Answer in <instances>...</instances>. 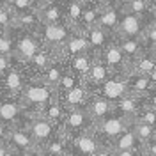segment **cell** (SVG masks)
Instances as JSON below:
<instances>
[{"instance_id":"1","label":"cell","mask_w":156,"mask_h":156,"mask_svg":"<svg viewBox=\"0 0 156 156\" xmlns=\"http://www.w3.org/2000/svg\"><path fill=\"white\" fill-rule=\"evenodd\" d=\"M18 99L27 117L39 115L46 105L57 99V90L46 83H43L39 78H30L25 89L21 90V94L18 96Z\"/></svg>"},{"instance_id":"2","label":"cell","mask_w":156,"mask_h":156,"mask_svg":"<svg viewBox=\"0 0 156 156\" xmlns=\"http://www.w3.org/2000/svg\"><path fill=\"white\" fill-rule=\"evenodd\" d=\"M44 44L41 43L37 32L12 29V58L20 64H27Z\"/></svg>"},{"instance_id":"3","label":"cell","mask_w":156,"mask_h":156,"mask_svg":"<svg viewBox=\"0 0 156 156\" xmlns=\"http://www.w3.org/2000/svg\"><path fill=\"white\" fill-rule=\"evenodd\" d=\"M29 80H30V76L27 75L23 64H20V62L14 60L12 68L0 78V96L18 98L21 94V90L25 89Z\"/></svg>"},{"instance_id":"4","label":"cell","mask_w":156,"mask_h":156,"mask_svg":"<svg viewBox=\"0 0 156 156\" xmlns=\"http://www.w3.org/2000/svg\"><path fill=\"white\" fill-rule=\"evenodd\" d=\"M129 126H131L129 119H126V117H122V115H117V114H112L107 119H103L101 122H98L96 126H94V129H96L101 144H108L110 146L117 136L122 135Z\"/></svg>"},{"instance_id":"5","label":"cell","mask_w":156,"mask_h":156,"mask_svg":"<svg viewBox=\"0 0 156 156\" xmlns=\"http://www.w3.org/2000/svg\"><path fill=\"white\" fill-rule=\"evenodd\" d=\"M71 27L68 23H39L37 27V36L41 39V43L44 46H50V48L57 50L66 43V39L69 37L71 34Z\"/></svg>"},{"instance_id":"6","label":"cell","mask_w":156,"mask_h":156,"mask_svg":"<svg viewBox=\"0 0 156 156\" xmlns=\"http://www.w3.org/2000/svg\"><path fill=\"white\" fill-rule=\"evenodd\" d=\"M25 128H27V131L30 133V136L34 138L36 146H39V147H43L46 142H50L60 131V128H57L53 122H50L48 119L43 117V115L27 117Z\"/></svg>"},{"instance_id":"7","label":"cell","mask_w":156,"mask_h":156,"mask_svg":"<svg viewBox=\"0 0 156 156\" xmlns=\"http://www.w3.org/2000/svg\"><path fill=\"white\" fill-rule=\"evenodd\" d=\"M90 128H94V122H92V119L89 117L85 108H73V110H68L66 121H64V124H62V131L66 133L68 138L78 135V133H82V131H87Z\"/></svg>"},{"instance_id":"8","label":"cell","mask_w":156,"mask_h":156,"mask_svg":"<svg viewBox=\"0 0 156 156\" xmlns=\"http://www.w3.org/2000/svg\"><path fill=\"white\" fill-rule=\"evenodd\" d=\"M0 121L7 122V124H12V126L25 124L27 114H25V110H23L18 98L0 96Z\"/></svg>"},{"instance_id":"9","label":"cell","mask_w":156,"mask_h":156,"mask_svg":"<svg viewBox=\"0 0 156 156\" xmlns=\"http://www.w3.org/2000/svg\"><path fill=\"white\" fill-rule=\"evenodd\" d=\"M90 51V46H89V41L85 37V32L83 30H71L69 37L66 39V43L58 48V57L64 58V60H71L76 55H82V53H87Z\"/></svg>"},{"instance_id":"10","label":"cell","mask_w":156,"mask_h":156,"mask_svg":"<svg viewBox=\"0 0 156 156\" xmlns=\"http://www.w3.org/2000/svg\"><path fill=\"white\" fill-rule=\"evenodd\" d=\"M98 94L107 98L108 101L115 103L128 94V75L126 73H112L110 78L96 90Z\"/></svg>"},{"instance_id":"11","label":"cell","mask_w":156,"mask_h":156,"mask_svg":"<svg viewBox=\"0 0 156 156\" xmlns=\"http://www.w3.org/2000/svg\"><path fill=\"white\" fill-rule=\"evenodd\" d=\"M149 21L151 20H144L121 9V21H119V27H117L114 37H140L144 27Z\"/></svg>"},{"instance_id":"12","label":"cell","mask_w":156,"mask_h":156,"mask_svg":"<svg viewBox=\"0 0 156 156\" xmlns=\"http://www.w3.org/2000/svg\"><path fill=\"white\" fill-rule=\"evenodd\" d=\"M83 108L87 110V114L92 119L94 126H96L98 122H101L103 119H107L108 115L114 114V103L108 101L107 98H103L101 94H98V92L90 94V98L87 99V103H85Z\"/></svg>"},{"instance_id":"13","label":"cell","mask_w":156,"mask_h":156,"mask_svg":"<svg viewBox=\"0 0 156 156\" xmlns=\"http://www.w3.org/2000/svg\"><path fill=\"white\" fill-rule=\"evenodd\" d=\"M57 57H58L57 50L50 48V46H43L27 64H23V68H25V71L30 78H37Z\"/></svg>"},{"instance_id":"14","label":"cell","mask_w":156,"mask_h":156,"mask_svg":"<svg viewBox=\"0 0 156 156\" xmlns=\"http://www.w3.org/2000/svg\"><path fill=\"white\" fill-rule=\"evenodd\" d=\"M99 58L107 64V68L112 73H126L128 75V60L124 57V53L121 51V48H119L115 37L112 39L110 44L99 53Z\"/></svg>"},{"instance_id":"15","label":"cell","mask_w":156,"mask_h":156,"mask_svg":"<svg viewBox=\"0 0 156 156\" xmlns=\"http://www.w3.org/2000/svg\"><path fill=\"white\" fill-rule=\"evenodd\" d=\"M69 144L75 147L80 154L94 156L96 151L101 147V140H99V136H98L96 129L90 128L87 131H82V133H78V135L71 136V138H69Z\"/></svg>"},{"instance_id":"16","label":"cell","mask_w":156,"mask_h":156,"mask_svg":"<svg viewBox=\"0 0 156 156\" xmlns=\"http://www.w3.org/2000/svg\"><path fill=\"white\" fill-rule=\"evenodd\" d=\"M90 90L85 87V83H80L78 87L64 90V92H57V101L66 108V110H73V108H83L87 99L90 98Z\"/></svg>"},{"instance_id":"17","label":"cell","mask_w":156,"mask_h":156,"mask_svg":"<svg viewBox=\"0 0 156 156\" xmlns=\"http://www.w3.org/2000/svg\"><path fill=\"white\" fill-rule=\"evenodd\" d=\"M110 75H112V71L107 68V64H105V62L99 58V55H98V57L94 58L90 69H89V73L83 76V83H85V87H87L90 92H96L98 89L110 78Z\"/></svg>"},{"instance_id":"18","label":"cell","mask_w":156,"mask_h":156,"mask_svg":"<svg viewBox=\"0 0 156 156\" xmlns=\"http://www.w3.org/2000/svg\"><path fill=\"white\" fill-rule=\"evenodd\" d=\"M7 144H9L12 149H14V153L18 156H23L27 154L29 151H32L36 146V142H34V138L30 136V133L27 131V128L25 124H20V126H14L12 128V131H11V136L9 140H7Z\"/></svg>"},{"instance_id":"19","label":"cell","mask_w":156,"mask_h":156,"mask_svg":"<svg viewBox=\"0 0 156 156\" xmlns=\"http://www.w3.org/2000/svg\"><path fill=\"white\" fill-rule=\"evenodd\" d=\"M66 71H68V60L57 57L37 78L43 82V83H46V85H50V87L57 89V85L60 83L62 76L66 75Z\"/></svg>"},{"instance_id":"20","label":"cell","mask_w":156,"mask_h":156,"mask_svg":"<svg viewBox=\"0 0 156 156\" xmlns=\"http://www.w3.org/2000/svg\"><path fill=\"white\" fill-rule=\"evenodd\" d=\"M142 105H144L142 98L133 96V94H126L124 98H121L119 101L114 103V114L122 115V117H126V119H129V121H133L136 117V114L140 112Z\"/></svg>"},{"instance_id":"21","label":"cell","mask_w":156,"mask_h":156,"mask_svg":"<svg viewBox=\"0 0 156 156\" xmlns=\"http://www.w3.org/2000/svg\"><path fill=\"white\" fill-rule=\"evenodd\" d=\"M83 32H85V37H87V41H89L90 51H94L98 55L107 48L108 44H110V41L114 39V34H110V32H107L105 29H101L99 25H94V27L83 30Z\"/></svg>"},{"instance_id":"22","label":"cell","mask_w":156,"mask_h":156,"mask_svg":"<svg viewBox=\"0 0 156 156\" xmlns=\"http://www.w3.org/2000/svg\"><path fill=\"white\" fill-rule=\"evenodd\" d=\"M115 41L119 44V48H121V51L126 57L128 68L146 51V46H144V43H142L140 37H115Z\"/></svg>"},{"instance_id":"23","label":"cell","mask_w":156,"mask_h":156,"mask_svg":"<svg viewBox=\"0 0 156 156\" xmlns=\"http://www.w3.org/2000/svg\"><path fill=\"white\" fill-rule=\"evenodd\" d=\"M121 21V5H110V7H103L99 11V18H98V25L107 32L115 36V30Z\"/></svg>"},{"instance_id":"24","label":"cell","mask_w":156,"mask_h":156,"mask_svg":"<svg viewBox=\"0 0 156 156\" xmlns=\"http://www.w3.org/2000/svg\"><path fill=\"white\" fill-rule=\"evenodd\" d=\"M154 69H156L154 53H153L151 50H146V51L128 68V76H133V75H144V76H147V75L153 73Z\"/></svg>"},{"instance_id":"25","label":"cell","mask_w":156,"mask_h":156,"mask_svg":"<svg viewBox=\"0 0 156 156\" xmlns=\"http://www.w3.org/2000/svg\"><path fill=\"white\" fill-rule=\"evenodd\" d=\"M37 14L41 23H66L62 2H58V4H39Z\"/></svg>"},{"instance_id":"26","label":"cell","mask_w":156,"mask_h":156,"mask_svg":"<svg viewBox=\"0 0 156 156\" xmlns=\"http://www.w3.org/2000/svg\"><path fill=\"white\" fill-rule=\"evenodd\" d=\"M96 57H98V53H94V51H87V53L76 55L71 60H68V69L83 80V76L89 73V69H90V66H92V62H94Z\"/></svg>"},{"instance_id":"27","label":"cell","mask_w":156,"mask_h":156,"mask_svg":"<svg viewBox=\"0 0 156 156\" xmlns=\"http://www.w3.org/2000/svg\"><path fill=\"white\" fill-rule=\"evenodd\" d=\"M121 9L131 12L135 16H140L144 20H151V9H153V0H121L119 2Z\"/></svg>"},{"instance_id":"28","label":"cell","mask_w":156,"mask_h":156,"mask_svg":"<svg viewBox=\"0 0 156 156\" xmlns=\"http://www.w3.org/2000/svg\"><path fill=\"white\" fill-rule=\"evenodd\" d=\"M62 7H64V18L66 23L73 30H82V12L83 5H80L73 0H62Z\"/></svg>"},{"instance_id":"29","label":"cell","mask_w":156,"mask_h":156,"mask_svg":"<svg viewBox=\"0 0 156 156\" xmlns=\"http://www.w3.org/2000/svg\"><path fill=\"white\" fill-rule=\"evenodd\" d=\"M68 149H69V138L66 136V133L62 129L50 142H46L43 146V151H44L46 156H66Z\"/></svg>"},{"instance_id":"30","label":"cell","mask_w":156,"mask_h":156,"mask_svg":"<svg viewBox=\"0 0 156 156\" xmlns=\"http://www.w3.org/2000/svg\"><path fill=\"white\" fill-rule=\"evenodd\" d=\"M151 90H153V85H151L149 76H144V75L128 76V94L144 98V96H147Z\"/></svg>"},{"instance_id":"31","label":"cell","mask_w":156,"mask_h":156,"mask_svg":"<svg viewBox=\"0 0 156 156\" xmlns=\"http://www.w3.org/2000/svg\"><path fill=\"white\" fill-rule=\"evenodd\" d=\"M66 114H68V110L55 99V101H51L50 105H46V107L43 108V112H41L39 115L46 117L50 122H53L57 128L62 129V124H64V121H66Z\"/></svg>"},{"instance_id":"32","label":"cell","mask_w":156,"mask_h":156,"mask_svg":"<svg viewBox=\"0 0 156 156\" xmlns=\"http://www.w3.org/2000/svg\"><path fill=\"white\" fill-rule=\"evenodd\" d=\"M140 142H138V138H136L135 131L131 129V126L128 128L126 131L122 133V135H119L110 144V147L114 149V151H129V149H140Z\"/></svg>"},{"instance_id":"33","label":"cell","mask_w":156,"mask_h":156,"mask_svg":"<svg viewBox=\"0 0 156 156\" xmlns=\"http://www.w3.org/2000/svg\"><path fill=\"white\" fill-rule=\"evenodd\" d=\"M41 23L39 20L37 11H32V12H23V14H18L16 16V21H14V27L20 30H30V32H36Z\"/></svg>"},{"instance_id":"34","label":"cell","mask_w":156,"mask_h":156,"mask_svg":"<svg viewBox=\"0 0 156 156\" xmlns=\"http://www.w3.org/2000/svg\"><path fill=\"white\" fill-rule=\"evenodd\" d=\"M131 129L135 131L140 144H146L156 136V128L151 124H146V122H140V121H131Z\"/></svg>"},{"instance_id":"35","label":"cell","mask_w":156,"mask_h":156,"mask_svg":"<svg viewBox=\"0 0 156 156\" xmlns=\"http://www.w3.org/2000/svg\"><path fill=\"white\" fill-rule=\"evenodd\" d=\"M99 7L96 4H89L83 7V12H82V30H87L90 27L98 25V18H99Z\"/></svg>"},{"instance_id":"36","label":"cell","mask_w":156,"mask_h":156,"mask_svg":"<svg viewBox=\"0 0 156 156\" xmlns=\"http://www.w3.org/2000/svg\"><path fill=\"white\" fill-rule=\"evenodd\" d=\"M9 5L12 12L18 16V14H23V12H32V11H37L39 2L37 0H9Z\"/></svg>"},{"instance_id":"37","label":"cell","mask_w":156,"mask_h":156,"mask_svg":"<svg viewBox=\"0 0 156 156\" xmlns=\"http://www.w3.org/2000/svg\"><path fill=\"white\" fill-rule=\"evenodd\" d=\"M16 14L12 12L7 4H0V30H11L14 29Z\"/></svg>"},{"instance_id":"38","label":"cell","mask_w":156,"mask_h":156,"mask_svg":"<svg viewBox=\"0 0 156 156\" xmlns=\"http://www.w3.org/2000/svg\"><path fill=\"white\" fill-rule=\"evenodd\" d=\"M140 39H142V43H144V46L146 50H153L156 46V21H149L144 30H142V34H140Z\"/></svg>"},{"instance_id":"39","label":"cell","mask_w":156,"mask_h":156,"mask_svg":"<svg viewBox=\"0 0 156 156\" xmlns=\"http://www.w3.org/2000/svg\"><path fill=\"white\" fill-rule=\"evenodd\" d=\"M80 83H83V80L80 76H76L75 73H71V71H66V75L62 76V80H60V83L57 85V92H64V90H69V89H75V87H78Z\"/></svg>"},{"instance_id":"40","label":"cell","mask_w":156,"mask_h":156,"mask_svg":"<svg viewBox=\"0 0 156 156\" xmlns=\"http://www.w3.org/2000/svg\"><path fill=\"white\" fill-rule=\"evenodd\" d=\"M0 55L12 57V29L0 30Z\"/></svg>"},{"instance_id":"41","label":"cell","mask_w":156,"mask_h":156,"mask_svg":"<svg viewBox=\"0 0 156 156\" xmlns=\"http://www.w3.org/2000/svg\"><path fill=\"white\" fill-rule=\"evenodd\" d=\"M133 121H140V122H146V124H151V126L156 128V110H153L151 107L142 105L140 112L136 114V117Z\"/></svg>"},{"instance_id":"42","label":"cell","mask_w":156,"mask_h":156,"mask_svg":"<svg viewBox=\"0 0 156 156\" xmlns=\"http://www.w3.org/2000/svg\"><path fill=\"white\" fill-rule=\"evenodd\" d=\"M14 64V58L9 57V55H0V78L4 76Z\"/></svg>"},{"instance_id":"43","label":"cell","mask_w":156,"mask_h":156,"mask_svg":"<svg viewBox=\"0 0 156 156\" xmlns=\"http://www.w3.org/2000/svg\"><path fill=\"white\" fill-rule=\"evenodd\" d=\"M140 151H142V156H156V136L146 144H142Z\"/></svg>"},{"instance_id":"44","label":"cell","mask_w":156,"mask_h":156,"mask_svg":"<svg viewBox=\"0 0 156 156\" xmlns=\"http://www.w3.org/2000/svg\"><path fill=\"white\" fill-rule=\"evenodd\" d=\"M12 124H7V122H2L0 121V142H7L11 136V131H12Z\"/></svg>"},{"instance_id":"45","label":"cell","mask_w":156,"mask_h":156,"mask_svg":"<svg viewBox=\"0 0 156 156\" xmlns=\"http://www.w3.org/2000/svg\"><path fill=\"white\" fill-rule=\"evenodd\" d=\"M142 101H144V105H146V107H151L153 110H156V89H153L147 96L142 98Z\"/></svg>"},{"instance_id":"46","label":"cell","mask_w":156,"mask_h":156,"mask_svg":"<svg viewBox=\"0 0 156 156\" xmlns=\"http://www.w3.org/2000/svg\"><path fill=\"white\" fill-rule=\"evenodd\" d=\"M0 156H18L7 142H0Z\"/></svg>"},{"instance_id":"47","label":"cell","mask_w":156,"mask_h":156,"mask_svg":"<svg viewBox=\"0 0 156 156\" xmlns=\"http://www.w3.org/2000/svg\"><path fill=\"white\" fill-rule=\"evenodd\" d=\"M94 156H114V149L108 146V144H101V147L96 151Z\"/></svg>"},{"instance_id":"48","label":"cell","mask_w":156,"mask_h":156,"mask_svg":"<svg viewBox=\"0 0 156 156\" xmlns=\"http://www.w3.org/2000/svg\"><path fill=\"white\" fill-rule=\"evenodd\" d=\"M121 0H92V4H96L99 9H103V7H110V5H117Z\"/></svg>"},{"instance_id":"49","label":"cell","mask_w":156,"mask_h":156,"mask_svg":"<svg viewBox=\"0 0 156 156\" xmlns=\"http://www.w3.org/2000/svg\"><path fill=\"white\" fill-rule=\"evenodd\" d=\"M114 156H142L140 149H129V151H114Z\"/></svg>"},{"instance_id":"50","label":"cell","mask_w":156,"mask_h":156,"mask_svg":"<svg viewBox=\"0 0 156 156\" xmlns=\"http://www.w3.org/2000/svg\"><path fill=\"white\" fill-rule=\"evenodd\" d=\"M23 156H46L44 154V151H43V147H34V149H32V151H29V153H27V154H23Z\"/></svg>"},{"instance_id":"51","label":"cell","mask_w":156,"mask_h":156,"mask_svg":"<svg viewBox=\"0 0 156 156\" xmlns=\"http://www.w3.org/2000/svg\"><path fill=\"white\" fill-rule=\"evenodd\" d=\"M66 156H83V154H80L76 149H75V147L69 144V149H68V153H66Z\"/></svg>"},{"instance_id":"52","label":"cell","mask_w":156,"mask_h":156,"mask_svg":"<svg viewBox=\"0 0 156 156\" xmlns=\"http://www.w3.org/2000/svg\"><path fill=\"white\" fill-rule=\"evenodd\" d=\"M151 20L156 21V0H153V9H151Z\"/></svg>"},{"instance_id":"53","label":"cell","mask_w":156,"mask_h":156,"mask_svg":"<svg viewBox=\"0 0 156 156\" xmlns=\"http://www.w3.org/2000/svg\"><path fill=\"white\" fill-rule=\"evenodd\" d=\"M73 2H76V4H80V5H89V4H92V0H73Z\"/></svg>"},{"instance_id":"54","label":"cell","mask_w":156,"mask_h":156,"mask_svg":"<svg viewBox=\"0 0 156 156\" xmlns=\"http://www.w3.org/2000/svg\"><path fill=\"white\" fill-rule=\"evenodd\" d=\"M39 4H58V2H62V0H37Z\"/></svg>"},{"instance_id":"55","label":"cell","mask_w":156,"mask_h":156,"mask_svg":"<svg viewBox=\"0 0 156 156\" xmlns=\"http://www.w3.org/2000/svg\"><path fill=\"white\" fill-rule=\"evenodd\" d=\"M0 4H9V0H0Z\"/></svg>"},{"instance_id":"56","label":"cell","mask_w":156,"mask_h":156,"mask_svg":"<svg viewBox=\"0 0 156 156\" xmlns=\"http://www.w3.org/2000/svg\"><path fill=\"white\" fill-rule=\"evenodd\" d=\"M151 51H153V53H154V57H156V46H154V48H153V50H151Z\"/></svg>"}]
</instances>
